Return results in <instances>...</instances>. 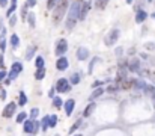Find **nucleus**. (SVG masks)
<instances>
[{
  "label": "nucleus",
  "mask_w": 155,
  "mask_h": 136,
  "mask_svg": "<svg viewBox=\"0 0 155 136\" xmlns=\"http://www.w3.org/2000/svg\"><path fill=\"white\" fill-rule=\"evenodd\" d=\"M82 6H83V0H75L72 5H71V8H69V12H68V17H66V29L71 30L74 26H75L77 23V20L80 18V12H82Z\"/></svg>",
  "instance_id": "nucleus-1"
},
{
  "label": "nucleus",
  "mask_w": 155,
  "mask_h": 136,
  "mask_svg": "<svg viewBox=\"0 0 155 136\" xmlns=\"http://www.w3.org/2000/svg\"><path fill=\"white\" fill-rule=\"evenodd\" d=\"M53 9H54V12H53V23L57 24V23L62 21V18L65 17V12L68 9V2H66V0H59Z\"/></svg>",
  "instance_id": "nucleus-2"
},
{
  "label": "nucleus",
  "mask_w": 155,
  "mask_h": 136,
  "mask_svg": "<svg viewBox=\"0 0 155 136\" xmlns=\"http://www.w3.org/2000/svg\"><path fill=\"white\" fill-rule=\"evenodd\" d=\"M56 89L59 92H68V91H71V85H69V82L66 79H60L56 83Z\"/></svg>",
  "instance_id": "nucleus-3"
},
{
  "label": "nucleus",
  "mask_w": 155,
  "mask_h": 136,
  "mask_svg": "<svg viewBox=\"0 0 155 136\" xmlns=\"http://www.w3.org/2000/svg\"><path fill=\"white\" fill-rule=\"evenodd\" d=\"M21 71H23V65L20 62H14V64H12V70L9 73V80H14Z\"/></svg>",
  "instance_id": "nucleus-4"
},
{
  "label": "nucleus",
  "mask_w": 155,
  "mask_h": 136,
  "mask_svg": "<svg viewBox=\"0 0 155 136\" xmlns=\"http://www.w3.org/2000/svg\"><path fill=\"white\" fill-rule=\"evenodd\" d=\"M66 50H68V43L65 39H59L57 45H56V54L57 56H62L63 53H66Z\"/></svg>",
  "instance_id": "nucleus-5"
},
{
  "label": "nucleus",
  "mask_w": 155,
  "mask_h": 136,
  "mask_svg": "<svg viewBox=\"0 0 155 136\" xmlns=\"http://www.w3.org/2000/svg\"><path fill=\"white\" fill-rule=\"evenodd\" d=\"M118 38H119V29H113V30L109 33V36L105 38V44H107V45H113V44L118 41Z\"/></svg>",
  "instance_id": "nucleus-6"
},
{
  "label": "nucleus",
  "mask_w": 155,
  "mask_h": 136,
  "mask_svg": "<svg viewBox=\"0 0 155 136\" xmlns=\"http://www.w3.org/2000/svg\"><path fill=\"white\" fill-rule=\"evenodd\" d=\"M15 109H17L15 103H9L8 106H6V107L3 109V117H5V118H11L12 115H14V112H15Z\"/></svg>",
  "instance_id": "nucleus-7"
},
{
  "label": "nucleus",
  "mask_w": 155,
  "mask_h": 136,
  "mask_svg": "<svg viewBox=\"0 0 155 136\" xmlns=\"http://www.w3.org/2000/svg\"><path fill=\"white\" fill-rule=\"evenodd\" d=\"M68 59L66 58H60L59 60H57V64H56V68L59 71H63V70H66V68H68Z\"/></svg>",
  "instance_id": "nucleus-8"
},
{
  "label": "nucleus",
  "mask_w": 155,
  "mask_h": 136,
  "mask_svg": "<svg viewBox=\"0 0 155 136\" xmlns=\"http://www.w3.org/2000/svg\"><path fill=\"white\" fill-rule=\"evenodd\" d=\"M87 58H89V52H87V49H84V47H80V49L77 50V59L84 60Z\"/></svg>",
  "instance_id": "nucleus-9"
},
{
  "label": "nucleus",
  "mask_w": 155,
  "mask_h": 136,
  "mask_svg": "<svg viewBox=\"0 0 155 136\" xmlns=\"http://www.w3.org/2000/svg\"><path fill=\"white\" fill-rule=\"evenodd\" d=\"M74 106H75V100H72V98H71V100H68V101L65 103V112H66V115H68V117L72 113Z\"/></svg>",
  "instance_id": "nucleus-10"
},
{
  "label": "nucleus",
  "mask_w": 155,
  "mask_h": 136,
  "mask_svg": "<svg viewBox=\"0 0 155 136\" xmlns=\"http://www.w3.org/2000/svg\"><path fill=\"white\" fill-rule=\"evenodd\" d=\"M146 17H148V15H146L145 11H139V12H137V17H136V23H139V24L143 23L145 20H146Z\"/></svg>",
  "instance_id": "nucleus-11"
},
{
  "label": "nucleus",
  "mask_w": 155,
  "mask_h": 136,
  "mask_svg": "<svg viewBox=\"0 0 155 136\" xmlns=\"http://www.w3.org/2000/svg\"><path fill=\"white\" fill-rule=\"evenodd\" d=\"M33 127H35V122L33 121H24V132L26 133L33 132Z\"/></svg>",
  "instance_id": "nucleus-12"
},
{
  "label": "nucleus",
  "mask_w": 155,
  "mask_h": 136,
  "mask_svg": "<svg viewBox=\"0 0 155 136\" xmlns=\"http://www.w3.org/2000/svg\"><path fill=\"white\" fill-rule=\"evenodd\" d=\"M101 94H104V88H97V89L92 92V95H90V101H92V100H95L97 97H99Z\"/></svg>",
  "instance_id": "nucleus-13"
},
{
  "label": "nucleus",
  "mask_w": 155,
  "mask_h": 136,
  "mask_svg": "<svg viewBox=\"0 0 155 136\" xmlns=\"http://www.w3.org/2000/svg\"><path fill=\"white\" fill-rule=\"evenodd\" d=\"M44 76H45V68H38L36 73H35L36 80H42V79H44Z\"/></svg>",
  "instance_id": "nucleus-14"
},
{
  "label": "nucleus",
  "mask_w": 155,
  "mask_h": 136,
  "mask_svg": "<svg viewBox=\"0 0 155 136\" xmlns=\"http://www.w3.org/2000/svg\"><path fill=\"white\" fill-rule=\"evenodd\" d=\"M56 124H57V117L56 115L48 117V127H56Z\"/></svg>",
  "instance_id": "nucleus-15"
},
{
  "label": "nucleus",
  "mask_w": 155,
  "mask_h": 136,
  "mask_svg": "<svg viewBox=\"0 0 155 136\" xmlns=\"http://www.w3.org/2000/svg\"><path fill=\"white\" fill-rule=\"evenodd\" d=\"M93 109H95V103H90L89 106L84 109V117H89V115L93 112Z\"/></svg>",
  "instance_id": "nucleus-16"
},
{
  "label": "nucleus",
  "mask_w": 155,
  "mask_h": 136,
  "mask_svg": "<svg viewBox=\"0 0 155 136\" xmlns=\"http://www.w3.org/2000/svg\"><path fill=\"white\" fill-rule=\"evenodd\" d=\"M2 33V36H0V49H2V52L5 50V47H6V39H5V30L0 32Z\"/></svg>",
  "instance_id": "nucleus-17"
},
{
  "label": "nucleus",
  "mask_w": 155,
  "mask_h": 136,
  "mask_svg": "<svg viewBox=\"0 0 155 136\" xmlns=\"http://www.w3.org/2000/svg\"><path fill=\"white\" fill-rule=\"evenodd\" d=\"M107 3H109V0H97V8L98 9H104Z\"/></svg>",
  "instance_id": "nucleus-18"
},
{
  "label": "nucleus",
  "mask_w": 155,
  "mask_h": 136,
  "mask_svg": "<svg viewBox=\"0 0 155 136\" xmlns=\"http://www.w3.org/2000/svg\"><path fill=\"white\" fill-rule=\"evenodd\" d=\"M18 43H20V39H18V35H15V33H14V35L11 36V45H12V47H14V49H15V47L18 45Z\"/></svg>",
  "instance_id": "nucleus-19"
},
{
  "label": "nucleus",
  "mask_w": 155,
  "mask_h": 136,
  "mask_svg": "<svg viewBox=\"0 0 155 136\" xmlns=\"http://www.w3.org/2000/svg\"><path fill=\"white\" fill-rule=\"evenodd\" d=\"M35 47H29V49H27V54H26V59H27V60H30L32 59V56H33V54H35Z\"/></svg>",
  "instance_id": "nucleus-20"
},
{
  "label": "nucleus",
  "mask_w": 155,
  "mask_h": 136,
  "mask_svg": "<svg viewBox=\"0 0 155 136\" xmlns=\"http://www.w3.org/2000/svg\"><path fill=\"white\" fill-rule=\"evenodd\" d=\"M80 79H82V76H80V74H72V76H71V83H72V85H77L78 82H80Z\"/></svg>",
  "instance_id": "nucleus-21"
},
{
  "label": "nucleus",
  "mask_w": 155,
  "mask_h": 136,
  "mask_svg": "<svg viewBox=\"0 0 155 136\" xmlns=\"http://www.w3.org/2000/svg\"><path fill=\"white\" fill-rule=\"evenodd\" d=\"M36 68H44V58L42 56L36 58Z\"/></svg>",
  "instance_id": "nucleus-22"
},
{
  "label": "nucleus",
  "mask_w": 155,
  "mask_h": 136,
  "mask_svg": "<svg viewBox=\"0 0 155 136\" xmlns=\"http://www.w3.org/2000/svg\"><path fill=\"white\" fill-rule=\"evenodd\" d=\"M26 103H27V98H26V94L21 91V92H20V104H26Z\"/></svg>",
  "instance_id": "nucleus-23"
},
{
  "label": "nucleus",
  "mask_w": 155,
  "mask_h": 136,
  "mask_svg": "<svg viewBox=\"0 0 155 136\" xmlns=\"http://www.w3.org/2000/svg\"><path fill=\"white\" fill-rule=\"evenodd\" d=\"M80 126H82V120H77V121H75V122H74V126H72V127H71V128H69V132H71V133H72V132H74V130H77V128H78V127H80Z\"/></svg>",
  "instance_id": "nucleus-24"
},
{
  "label": "nucleus",
  "mask_w": 155,
  "mask_h": 136,
  "mask_svg": "<svg viewBox=\"0 0 155 136\" xmlns=\"http://www.w3.org/2000/svg\"><path fill=\"white\" fill-rule=\"evenodd\" d=\"M24 120H26V112H20L17 117V122H23Z\"/></svg>",
  "instance_id": "nucleus-25"
},
{
  "label": "nucleus",
  "mask_w": 155,
  "mask_h": 136,
  "mask_svg": "<svg viewBox=\"0 0 155 136\" xmlns=\"http://www.w3.org/2000/svg\"><path fill=\"white\" fill-rule=\"evenodd\" d=\"M146 89H149V94H151V97H152V101L155 103V88L154 86H148Z\"/></svg>",
  "instance_id": "nucleus-26"
},
{
  "label": "nucleus",
  "mask_w": 155,
  "mask_h": 136,
  "mask_svg": "<svg viewBox=\"0 0 155 136\" xmlns=\"http://www.w3.org/2000/svg\"><path fill=\"white\" fill-rule=\"evenodd\" d=\"M56 3H57V0H48V2H47V8L48 9H53L56 6Z\"/></svg>",
  "instance_id": "nucleus-27"
},
{
  "label": "nucleus",
  "mask_w": 155,
  "mask_h": 136,
  "mask_svg": "<svg viewBox=\"0 0 155 136\" xmlns=\"http://www.w3.org/2000/svg\"><path fill=\"white\" fill-rule=\"evenodd\" d=\"M53 106H54V107H60V106H62V100H60L59 97H56L54 100H53Z\"/></svg>",
  "instance_id": "nucleus-28"
},
{
  "label": "nucleus",
  "mask_w": 155,
  "mask_h": 136,
  "mask_svg": "<svg viewBox=\"0 0 155 136\" xmlns=\"http://www.w3.org/2000/svg\"><path fill=\"white\" fill-rule=\"evenodd\" d=\"M29 24L32 26V27H35V15H33V14H29Z\"/></svg>",
  "instance_id": "nucleus-29"
},
{
  "label": "nucleus",
  "mask_w": 155,
  "mask_h": 136,
  "mask_svg": "<svg viewBox=\"0 0 155 136\" xmlns=\"http://www.w3.org/2000/svg\"><path fill=\"white\" fill-rule=\"evenodd\" d=\"M47 128H48V117H45V118L42 120V130L45 132Z\"/></svg>",
  "instance_id": "nucleus-30"
},
{
  "label": "nucleus",
  "mask_w": 155,
  "mask_h": 136,
  "mask_svg": "<svg viewBox=\"0 0 155 136\" xmlns=\"http://www.w3.org/2000/svg\"><path fill=\"white\" fill-rule=\"evenodd\" d=\"M38 113H39V111H38L36 107H33L32 111H30V115H32V118H36V117H38Z\"/></svg>",
  "instance_id": "nucleus-31"
},
{
  "label": "nucleus",
  "mask_w": 155,
  "mask_h": 136,
  "mask_svg": "<svg viewBox=\"0 0 155 136\" xmlns=\"http://www.w3.org/2000/svg\"><path fill=\"white\" fill-rule=\"evenodd\" d=\"M36 3V0H27V6H30V8H33Z\"/></svg>",
  "instance_id": "nucleus-32"
},
{
  "label": "nucleus",
  "mask_w": 155,
  "mask_h": 136,
  "mask_svg": "<svg viewBox=\"0 0 155 136\" xmlns=\"http://www.w3.org/2000/svg\"><path fill=\"white\" fill-rule=\"evenodd\" d=\"M15 21H17V17L14 15V17H11V20H9V24H11V26H14V24H15Z\"/></svg>",
  "instance_id": "nucleus-33"
},
{
  "label": "nucleus",
  "mask_w": 155,
  "mask_h": 136,
  "mask_svg": "<svg viewBox=\"0 0 155 136\" xmlns=\"http://www.w3.org/2000/svg\"><path fill=\"white\" fill-rule=\"evenodd\" d=\"M5 77H6V73H5V71L2 70V71H0V82H2V80H3Z\"/></svg>",
  "instance_id": "nucleus-34"
},
{
  "label": "nucleus",
  "mask_w": 155,
  "mask_h": 136,
  "mask_svg": "<svg viewBox=\"0 0 155 136\" xmlns=\"http://www.w3.org/2000/svg\"><path fill=\"white\" fill-rule=\"evenodd\" d=\"M0 68L3 70V56H0Z\"/></svg>",
  "instance_id": "nucleus-35"
},
{
  "label": "nucleus",
  "mask_w": 155,
  "mask_h": 136,
  "mask_svg": "<svg viewBox=\"0 0 155 136\" xmlns=\"http://www.w3.org/2000/svg\"><path fill=\"white\" fill-rule=\"evenodd\" d=\"M6 2L8 0H0V6H6Z\"/></svg>",
  "instance_id": "nucleus-36"
},
{
  "label": "nucleus",
  "mask_w": 155,
  "mask_h": 136,
  "mask_svg": "<svg viewBox=\"0 0 155 136\" xmlns=\"http://www.w3.org/2000/svg\"><path fill=\"white\" fill-rule=\"evenodd\" d=\"M2 29H3V21H2V18H0V32H2Z\"/></svg>",
  "instance_id": "nucleus-37"
},
{
  "label": "nucleus",
  "mask_w": 155,
  "mask_h": 136,
  "mask_svg": "<svg viewBox=\"0 0 155 136\" xmlns=\"http://www.w3.org/2000/svg\"><path fill=\"white\" fill-rule=\"evenodd\" d=\"M120 53H122V49H120V47H119V49L116 50V54H120Z\"/></svg>",
  "instance_id": "nucleus-38"
},
{
  "label": "nucleus",
  "mask_w": 155,
  "mask_h": 136,
  "mask_svg": "<svg viewBox=\"0 0 155 136\" xmlns=\"http://www.w3.org/2000/svg\"><path fill=\"white\" fill-rule=\"evenodd\" d=\"M11 2H12V5H11V6H17V0H11Z\"/></svg>",
  "instance_id": "nucleus-39"
},
{
  "label": "nucleus",
  "mask_w": 155,
  "mask_h": 136,
  "mask_svg": "<svg viewBox=\"0 0 155 136\" xmlns=\"http://www.w3.org/2000/svg\"><path fill=\"white\" fill-rule=\"evenodd\" d=\"M133 2V0H126V3H131Z\"/></svg>",
  "instance_id": "nucleus-40"
},
{
  "label": "nucleus",
  "mask_w": 155,
  "mask_h": 136,
  "mask_svg": "<svg viewBox=\"0 0 155 136\" xmlns=\"http://www.w3.org/2000/svg\"><path fill=\"white\" fill-rule=\"evenodd\" d=\"M152 17H154V18H155V12H154V14H152Z\"/></svg>",
  "instance_id": "nucleus-41"
},
{
  "label": "nucleus",
  "mask_w": 155,
  "mask_h": 136,
  "mask_svg": "<svg viewBox=\"0 0 155 136\" xmlns=\"http://www.w3.org/2000/svg\"><path fill=\"white\" fill-rule=\"evenodd\" d=\"M75 136H82V135H75Z\"/></svg>",
  "instance_id": "nucleus-42"
}]
</instances>
